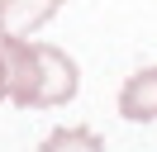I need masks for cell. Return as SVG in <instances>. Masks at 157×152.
Wrapping results in <instances>:
<instances>
[{
    "mask_svg": "<svg viewBox=\"0 0 157 152\" xmlns=\"http://www.w3.org/2000/svg\"><path fill=\"white\" fill-rule=\"evenodd\" d=\"M38 152H105V142L90 128H57V133H48V142Z\"/></svg>",
    "mask_w": 157,
    "mask_h": 152,
    "instance_id": "obj_4",
    "label": "cell"
},
{
    "mask_svg": "<svg viewBox=\"0 0 157 152\" xmlns=\"http://www.w3.org/2000/svg\"><path fill=\"white\" fill-rule=\"evenodd\" d=\"M62 10V0H0V38H24L38 24H48Z\"/></svg>",
    "mask_w": 157,
    "mask_h": 152,
    "instance_id": "obj_2",
    "label": "cell"
},
{
    "mask_svg": "<svg viewBox=\"0 0 157 152\" xmlns=\"http://www.w3.org/2000/svg\"><path fill=\"white\" fill-rule=\"evenodd\" d=\"M0 52H5V100L24 109H52L76 95V62L62 48L5 38Z\"/></svg>",
    "mask_w": 157,
    "mask_h": 152,
    "instance_id": "obj_1",
    "label": "cell"
},
{
    "mask_svg": "<svg viewBox=\"0 0 157 152\" xmlns=\"http://www.w3.org/2000/svg\"><path fill=\"white\" fill-rule=\"evenodd\" d=\"M0 100H5V52H0Z\"/></svg>",
    "mask_w": 157,
    "mask_h": 152,
    "instance_id": "obj_5",
    "label": "cell"
},
{
    "mask_svg": "<svg viewBox=\"0 0 157 152\" xmlns=\"http://www.w3.org/2000/svg\"><path fill=\"white\" fill-rule=\"evenodd\" d=\"M119 114L133 119V124L157 119V66H143V71H133L124 81V90H119Z\"/></svg>",
    "mask_w": 157,
    "mask_h": 152,
    "instance_id": "obj_3",
    "label": "cell"
}]
</instances>
